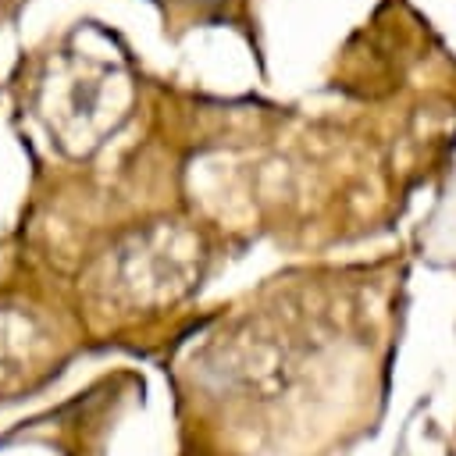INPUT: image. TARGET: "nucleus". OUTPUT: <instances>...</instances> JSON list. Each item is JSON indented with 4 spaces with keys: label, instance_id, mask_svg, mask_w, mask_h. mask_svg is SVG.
Masks as SVG:
<instances>
[{
    "label": "nucleus",
    "instance_id": "nucleus-1",
    "mask_svg": "<svg viewBox=\"0 0 456 456\" xmlns=\"http://www.w3.org/2000/svg\"><path fill=\"white\" fill-rule=\"evenodd\" d=\"M157 4H221V0H157Z\"/></svg>",
    "mask_w": 456,
    "mask_h": 456
}]
</instances>
